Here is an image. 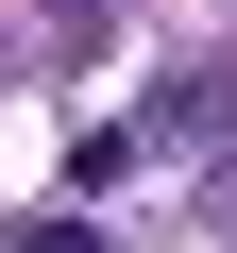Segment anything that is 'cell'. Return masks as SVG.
<instances>
[{
	"instance_id": "obj_1",
	"label": "cell",
	"mask_w": 237,
	"mask_h": 253,
	"mask_svg": "<svg viewBox=\"0 0 237 253\" xmlns=\"http://www.w3.org/2000/svg\"><path fill=\"white\" fill-rule=\"evenodd\" d=\"M17 253H102V236H85V219H34V236H17Z\"/></svg>"
}]
</instances>
